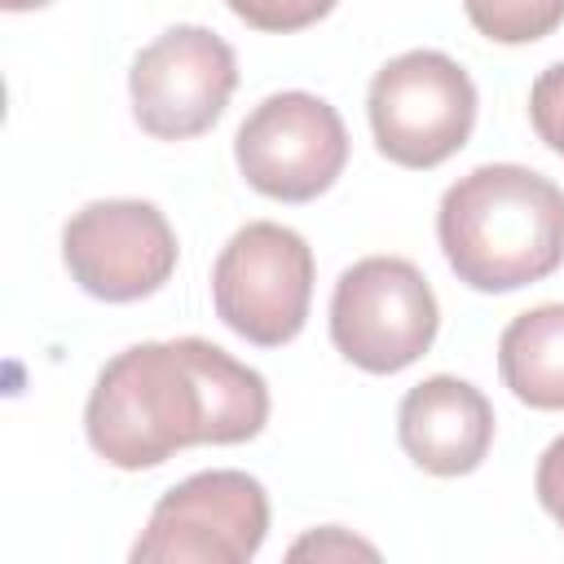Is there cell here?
I'll return each mask as SVG.
<instances>
[{"label":"cell","mask_w":564,"mask_h":564,"mask_svg":"<svg viewBox=\"0 0 564 564\" xmlns=\"http://www.w3.org/2000/svg\"><path fill=\"white\" fill-rule=\"evenodd\" d=\"M269 423V383L212 339H145L115 352L84 405L88 445L123 471L189 445H242Z\"/></svg>","instance_id":"1"},{"label":"cell","mask_w":564,"mask_h":564,"mask_svg":"<svg viewBox=\"0 0 564 564\" xmlns=\"http://www.w3.org/2000/svg\"><path fill=\"white\" fill-rule=\"evenodd\" d=\"M436 238L471 291H520L564 264V189L520 163H480L441 194Z\"/></svg>","instance_id":"2"},{"label":"cell","mask_w":564,"mask_h":564,"mask_svg":"<svg viewBox=\"0 0 564 564\" xmlns=\"http://www.w3.org/2000/svg\"><path fill=\"white\" fill-rule=\"evenodd\" d=\"M366 115L383 159L427 172L467 145L476 128V84L449 53L410 48L375 70Z\"/></svg>","instance_id":"3"},{"label":"cell","mask_w":564,"mask_h":564,"mask_svg":"<svg viewBox=\"0 0 564 564\" xmlns=\"http://www.w3.org/2000/svg\"><path fill=\"white\" fill-rule=\"evenodd\" d=\"M441 326V304L405 256H366L330 291V344L366 375L414 366Z\"/></svg>","instance_id":"4"},{"label":"cell","mask_w":564,"mask_h":564,"mask_svg":"<svg viewBox=\"0 0 564 564\" xmlns=\"http://www.w3.org/2000/svg\"><path fill=\"white\" fill-rule=\"evenodd\" d=\"M313 300V251L308 242L273 220L242 225L212 264L216 317L260 348L291 344L308 322Z\"/></svg>","instance_id":"5"},{"label":"cell","mask_w":564,"mask_h":564,"mask_svg":"<svg viewBox=\"0 0 564 564\" xmlns=\"http://www.w3.org/2000/svg\"><path fill=\"white\" fill-rule=\"evenodd\" d=\"M269 533V494L238 467H212L172 485L145 533L132 542L137 564H247Z\"/></svg>","instance_id":"6"},{"label":"cell","mask_w":564,"mask_h":564,"mask_svg":"<svg viewBox=\"0 0 564 564\" xmlns=\"http://www.w3.org/2000/svg\"><path fill=\"white\" fill-rule=\"evenodd\" d=\"M234 159L247 185L278 203H313L348 163V132L339 110L317 93L264 97L234 137Z\"/></svg>","instance_id":"7"},{"label":"cell","mask_w":564,"mask_h":564,"mask_svg":"<svg viewBox=\"0 0 564 564\" xmlns=\"http://www.w3.org/2000/svg\"><path fill=\"white\" fill-rule=\"evenodd\" d=\"M238 88L234 48L207 26H172L132 57L128 93L141 132L189 141L207 132Z\"/></svg>","instance_id":"8"},{"label":"cell","mask_w":564,"mask_h":564,"mask_svg":"<svg viewBox=\"0 0 564 564\" xmlns=\"http://www.w3.org/2000/svg\"><path fill=\"white\" fill-rule=\"evenodd\" d=\"M62 260L93 300L132 304L172 278L176 234L145 198H97L66 220Z\"/></svg>","instance_id":"9"},{"label":"cell","mask_w":564,"mask_h":564,"mask_svg":"<svg viewBox=\"0 0 564 564\" xmlns=\"http://www.w3.org/2000/svg\"><path fill=\"white\" fill-rule=\"evenodd\" d=\"M397 441L414 467L432 476H467L494 445V405L476 383L432 375L401 397Z\"/></svg>","instance_id":"10"},{"label":"cell","mask_w":564,"mask_h":564,"mask_svg":"<svg viewBox=\"0 0 564 564\" xmlns=\"http://www.w3.org/2000/svg\"><path fill=\"white\" fill-rule=\"evenodd\" d=\"M498 375L516 401L564 410V304H538L507 322L498 339Z\"/></svg>","instance_id":"11"},{"label":"cell","mask_w":564,"mask_h":564,"mask_svg":"<svg viewBox=\"0 0 564 564\" xmlns=\"http://www.w3.org/2000/svg\"><path fill=\"white\" fill-rule=\"evenodd\" d=\"M463 13L494 44H533L564 22V0H463Z\"/></svg>","instance_id":"12"},{"label":"cell","mask_w":564,"mask_h":564,"mask_svg":"<svg viewBox=\"0 0 564 564\" xmlns=\"http://www.w3.org/2000/svg\"><path fill=\"white\" fill-rule=\"evenodd\" d=\"M234 9V18H242L256 31H273V35H291L304 31L313 22H322L335 0H225Z\"/></svg>","instance_id":"13"},{"label":"cell","mask_w":564,"mask_h":564,"mask_svg":"<svg viewBox=\"0 0 564 564\" xmlns=\"http://www.w3.org/2000/svg\"><path fill=\"white\" fill-rule=\"evenodd\" d=\"M529 119H533V132L542 137V145L564 154V62L546 66L533 79V88H529Z\"/></svg>","instance_id":"14"},{"label":"cell","mask_w":564,"mask_h":564,"mask_svg":"<svg viewBox=\"0 0 564 564\" xmlns=\"http://www.w3.org/2000/svg\"><path fill=\"white\" fill-rule=\"evenodd\" d=\"M533 489H538V502L542 511L564 529V436H555L542 458H538V476H533Z\"/></svg>","instance_id":"15"},{"label":"cell","mask_w":564,"mask_h":564,"mask_svg":"<svg viewBox=\"0 0 564 564\" xmlns=\"http://www.w3.org/2000/svg\"><path fill=\"white\" fill-rule=\"evenodd\" d=\"M330 555V551H339V555H375V546H366V542H357V538H344L339 529H326V533H313V538H304V542H295L291 546V555Z\"/></svg>","instance_id":"16"},{"label":"cell","mask_w":564,"mask_h":564,"mask_svg":"<svg viewBox=\"0 0 564 564\" xmlns=\"http://www.w3.org/2000/svg\"><path fill=\"white\" fill-rule=\"evenodd\" d=\"M0 4H4L9 13H22V9H44L48 0H0Z\"/></svg>","instance_id":"17"}]
</instances>
